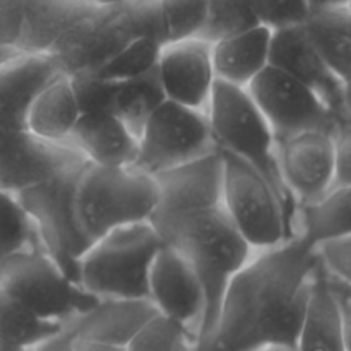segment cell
<instances>
[{
	"label": "cell",
	"instance_id": "1",
	"mask_svg": "<svg viewBox=\"0 0 351 351\" xmlns=\"http://www.w3.org/2000/svg\"><path fill=\"white\" fill-rule=\"evenodd\" d=\"M160 199L149 223L161 243L191 263L206 291V315L195 351L215 335L223 293L233 274L252 257L221 201L219 153L156 177Z\"/></svg>",
	"mask_w": 351,
	"mask_h": 351
},
{
	"label": "cell",
	"instance_id": "2",
	"mask_svg": "<svg viewBox=\"0 0 351 351\" xmlns=\"http://www.w3.org/2000/svg\"><path fill=\"white\" fill-rule=\"evenodd\" d=\"M315 269L314 247L298 237L254 252L226 285L206 351L295 350Z\"/></svg>",
	"mask_w": 351,
	"mask_h": 351
},
{
	"label": "cell",
	"instance_id": "3",
	"mask_svg": "<svg viewBox=\"0 0 351 351\" xmlns=\"http://www.w3.org/2000/svg\"><path fill=\"white\" fill-rule=\"evenodd\" d=\"M160 199L156 177L136 167H99L86 161L74 185V211L91 245L112 230L149 221Z\"/></svg>",
	"mask_w": 351,
	"mask_h": 351
},
{
	"label": "cell",
	"instance_id": "4",
	"mask_svg": "<svg viewBox=\"0 0 351 351\" xmlns=\"http://www.w3.org/2000/svg\"><path fill=\"white\" fill-rule=\"evenodd\" d=\"M137 36L161 41L156 0H132L115 7L89 5L48 53L65 74H91Z\"/></svg>",
	"mask_w": 351,
	"mask_h": 351
},
{
	"label": "cell",
	"instance_id": "5",
	"mask_svg": "<svg viewBox=\"0 0 351 351\" xmlns=\"http://www.w3.org/2000/svg\"><path fill=\"white\" fill-rule=\"evenodd\" d=\"M161 245L149 221L112 230L84 250L77 283L98 300H147V276Z\"/></svg>",
	"mask_w": 351,
	"mask_h": 351
},
{
	"label": "cell",
	"instance_id": "6",
	"mask_svg": "<svg viewBox=\"0 0 351 351\" xmlns=\"http://www.w3.org/2000/svg\"><path fill=\"white\" fill-rule=\"evenodd\" d=\"M208 120L216 147L249 163L269 182L283 204L288 221L295 204L278 170L276 137L247 89L216 81Z\"/></svg>",
	"mask_w": 351,
	"mask_h": 351
},
{
	"label": "cell",
	"instance_id": "7",
	"mask_svg": "<svg viewBox=\"0 0 351 351\" xmlns=\"http://www.w3.org/2000/svg\"><path fill=\"white\" fill-rule=\"evenodd\" d=\"M218 153L223 206L252 252L290 239L285 208L269 182L240 158L221 149Z\"/></svg>",
	"mask_w": 351,
	"mask_h": 351
},
{
	"label": "cell",
	"instance_id": "8",
	"mask_svg": "<svg viewBox=\"0 0 351 351\" xmlns=\"http://www.w3.org/2000/svg\"><path fill=\"white\" fill-rule=\"evenodd\" d=\"M0 288L45 321L67 324L91 311L98 298L69 278L41 247L0 266Z\"/></svg>",
	"mask_w": 351,
	"mask_h": 351
},
{
	"label": "cell",
	"instance_id": "9",
	"mask_svg": "<svg viewBox=\"0 0 351 351\" xmlns=\"http://www.w3.org/2000/svg\"><path fill=\"white\" fill-rule=\"evenodd\" d=\"M216 147L208 113L165 99L144 123L137 137L132 167L151 177L209 156Z\"/></svg>",
	"mask_w": 351,
	"mask_h": 351
},
{
	"label": "cell",
	"instance_id": "10",
	"mask_svg": "<svg viewBox=\"0 0 351 351\" xmlns=\"http://www.w3.org/2000/svg\"><path fill=\"white\" fill-rule=\"evenodd\" d=\"M84 163L16 194L33 221L41 249L75 283L79 259L89 247L74 211V185Z\"/></svg>",
	"mask_w": 351,
	"mask_h": 351
},
{
	"label": "cell",
	"instance_id": "11",
	"mask_svg": "<svg viewBox=\"0 0 351 351\" xmlns=\"http://www.w3.org/2000/svg\"><path fill=\"white\" fill-rule=\"evenodd\" d=\"M245 89L276 139L304 130L338 134L351 129V123L341 122L312 89L273 65H267Z\"/></svg>",
	"mask_w": 351,
	"mask_h": 351
},
{
	"label": "cell",
	"instance_id": "12",
	"mask_svg": "<svg viewBox=\"0 0 351 351\" xmlns=\"http://www.w3.org/2000/svg\"><path fill=\"white\" fill-rule=\"evenodd\" d=\"M147 300L161 315L180 326L195 346L206 315V291L191 263L167 245H161L151 264Z\"/></svg>",
	"mask_w": 351,
	"mask_h": 351
},
{
	"label": "cell",
	"instance_id": "13",
	"mask_svg": "<svg viewBox=\"0 0 351 351\" xmlns=\"http://www.w3.org/2000/svg\"><path fill=\"white\" fill-rule=\"evenodd\" d=\"M338 134L304 130L276 139L278 170L293 204L314 201L335 187Z\"/></svg>",
	"mask_w": 351,
	"mask_h": 351
},
{
	"label": "cell",
	"instance_id": "14",
	"mask_svg": "<svg viewBox=\"0 0 351 351\" xmlns=\"http://www.w3.org/2000/svg\"><path fill=\"white\" fill-rule=\"evenodd\" d=\"M84 161L69 144L40 139L26 129L0 134V187L12 194L51 180Z\"/></svg>",
	"mask_w": 351,
	"mask_h": 351
},
{
	"label": "cell",
	"instance_id": "15",
	"mask_svg": "<svg viewBox=\"0 0 351 351\" xmlns=\"http://www.w3.org/2000/svg\"><path fill=\"white\" fill-rule=\"evenodd\" d=\"M269 65L307 86L341 122L351 123L350 84L339 79L326 64L305 36L302 26L273 31Z\"/></svg>",
	"mask_w": 351,
	"mask_h": 351
},
{
	"label": "cell",
	"instance_id": "16",
	"mask_svg": "<svg viewBox=\"0 0 351 351\" xmlns=\"http://www.w3.org/2000/svg\"><path fill=\"white\" fill-rule=\"evenodd\" d=\"M156 75L165 99L208 113L216 84L211 41L187 38L161 47Z\"/></svg>",
	"mask_w": 351,
	"mask_h": 351
},
{
	"label": "cell",
	"instance_id": "17",
	"mask_svg": "<svg viewBox=\"0 0 351 351\" xmlns=\"http://www.w3.org/2000/svg\"><path fill=\"white\" fill-rule=\"evenodd\" d=\"M67 144L99 167H130L137 154V137L108 110L82 112Z\"/></svg>",
	"mask_w": 351,
	"mask_h": 351
},
{
	"label": "cell",
	"instance_id": "18",
	"mask_svg": "<svg viewBox=\"0 0 351 351\" xmlns=\"http://www.w3.org/2000/svg\"><path fill=\"white\" fill-rule=\"evenodd\" d=\"M60 72L50 53H21L0 67V119L7 129H24V119L38 93Z\"/></svg>",
	"mask_w": 351,
	"mask_h": 351
},
{
	"label": "cell",
	"instance_id": "19",
	"mask_svg": "<svg viewBox=\"0 0 351 351\" xmlns=\"http://www.w3.org/2000/svg\"><path fill=\"white\" fill-rule=\"evenodd\" d=\"M158 314L149 300H99L91 311L65 326L77 341L125 348L134 335Z\"/></svg>",
	"mask_w": 351,
	"mask_h": 351
},
{
	"label": "cell",
	"instance_id": "20",
	"mask_svg": "<svg viewBox=\"0 0 351 351\" xmlns=\"http://www.w3.org/2000/svg\"><path fill=\"white\" fill-rule=\"evenodd\" d=\"M273 31L263 24L219 38L211 43L216 79L226 84L247 88L269 65Z\"/></svg>",
	"mask_w": 351,
	"mask_h": 351
},
{
	"label": "cell",
	"instance_id": "21",
	"mask_svg": "<svg viewBox=\"0 0 351 351\" xmlns=\"http://www.w3.org/2000/svg\"><path fill=\"white\" fill-rule=\"evenodd\" d=\"M295 351H350V319L343 315L319 266Z\"/></svg>",
	"mask_w": 351,
	"mask_h": 351
},
{
	"label": "cell",
	"instance_id": "22",
	"mask_svg": "<svg viewBox=\"0 0 351 351\" xmlns=\"http://www.w3.org/2000/svg\"><path fill=\"white\" fill-rule=\"evenodd\" d=\"M81 113L74 81L60 72L33 99L24 119V129L40 139L67 144Z\"/></svg>",
	"mask_w": 351,
	"mask_h": 351
},
{
	"label": "cell",
	"instance_id": "23",
	"mask_svg": "<svg viewBox=\"0 0 351 351\" xmlns=\"http://www.w3.org/2000/svg\"><path fill=\"white\" fill-rule=\"evenodd\" d=\"M288 232L311 247L351 235V187H332L314 201L295 204Z\"/></svg>",
	"mask_w": 351,
	"mask_h": 351
},
{
	"label": "cell",
	"instance_id": "24",
	"mask_svg": "<svg viewBox=\"0 0 351 351\" xmlns=\"http://www.w3.org/2000/svg\"><path fill=\"white\" fill-rule=\"evenodd\" d=\"M305 36L339 79L351 77V5L311 9L302 24Z\"/></svg>",
	"mask_w": 351,
	"mask_h": 351
},
{
	"label": "cell",
	"instance_id": "25",
	"mask_svg": "<svg viewBox=\"0 0 351 351\" xmlns=\"http://www.w3.org/2000/svg\"><path fill=\"white\" fill-rule=\"evenodd\" d=\"M88 7L81 0H26L21 50L48 53L60 34Z\"/></svg>",
	"mask_w": 351,
	"mask_h": 351
},
{
	"label": "cell",
	"instance_id": "26",
	"mask_svg": "<svg viewBox=\"0 0 351 351\" xmlns=\"http://www.w3.org/2000/svg\"><path fill=\"white\" fill-rule=\"evenodd\" d=\"M163 101V89L154 69L144 77L115 82L108 110L129 127L134 136L139 137L146 120Z\"/></svg>",
	"mask_w": 351,
	"mask_h": 351
},
{
	"label": "cell",
	"instance_id": "27",
	"mask_svg": "<svg viewBox=\"0 0 351 351\" xmlns=\"http://www.w3.org/2000/svg\"><path fill=\"white\" fill-rule=\"evenodd\" d=\"M65 324L45 321L0 288V341L34 348Z\"/></svg>",
	"mask_w": 351,
	"mask_h": 351
},
{
	"label": "cell",
	"instance_id": "28",
	"mask_svg": "<svg viewBox=\"0 0 351 351\" xmlns=\"http://www.w3.org/2000/svg\"><path fill=\"white\" fill-rule=\"evenodd\" d=\"M161 47L163 43L156 38L137 36L91 74L108 82H125L144 77L156 69Z\"/></svg>",
	"mask_w": 351,
	"mask_h": 351
},
{
	"label": "cell",
	"instance_id": "29",
	"mask_svg": "<svg viewBox=\"0 0 351 351\" xmlns=\"http://www.w3.org/2000/svg\"><path fill=\"white\" fill-rule=\"evenodd\" d=\"M40 245L33 221L16 194L0 187V266L10 257Z\"/></svg>",
	"mask_w": 351,
	"mask_h": 351
},
{
	"label": "cell",
	"instance_id": "30",
	"mask_svg": "<svg viewBox=\"0 0 351 351\" xmlns=\"http://www.w3.org/2000/svg\"><path fill=\"white\" fill-rule=\"evenodd\" d=\"M211 0H156L161 43L187 40L201 34Z\"/></svg>",
	"mask_w": 351,
	"mask_h": 351
},
{
	"label": "cell",
	"instance_id": "31",
	"mask_svg": "<svg viewBox=\"0 0 351 351\" xmlns=\"http://www.w3.org/2000/svg\"><path fill=\"white\" fill-rule=\"evenodd\" d=\"M257 19L252 10V0H211L208 19L199 38L216 41L219 38L240 33L256 26Z\"/></svg>",
	"mask_w": 351,
	"mask_h": 351
},
{
	"label": "cell",
	"instance_id": "32",
	"mask_svg": "<svg viewBox=\"0 0 351 351\" xmlns=\"http://www.w3.org/2000/svg\"><path fill=\"white\" fill-rule=\"evenodd\" d=\"M184 339L187 338L180 326L158 314L134 335L127 343L125 351H175Z\"/></svg>",
	"mask_w": 351,
	"mask_h": 351
},
{
	"label": "cell",
	"instance_id": "33",
	"mask_svg": "<svg viewBox=\"0 0 351 351\" xmlns=\"http://www.w3.org/2000/svg\"><path fill=\"white\" fill-rule=\"evenodd\" d=\"M252 10L257 23L278 31L302 26L311 7L307 0H252Z\"/></svg>",
	"mask_w": 351,
	"mask_h": 351
},
{
	"label": "cell",
	"instance_id": "34",
	"mask_svg": "<svg viewBox=\"0 0 351 351\" xmlns=\"http://www.w3.org/2000/svg\"><path fill=\"white\" fill-rule=\"evenodd\" d=\"M314 254L326 276L351 281V235L324 240L314 247Z\"/></svg>",
	"mask_w": 351,
	"mask_h": 351
},
{
	"label": "cell",
	"instance_id": "35",
	"mask_svg": "<svg viewBox=\"0 0 351 351\" xmlns=\"http://www.w3.org/2000/svg\"><path fill=\"white\" fill-rule=\"evenodd\" d=\"M26 0H0V45L21 50Z\"/></svg>",
	"mask_w": 351,
	"mask_h": 351
},
{
	"label": "cell",
	"instance_id": "36",
	"mask_svg": "<svg viewBox=\"0 0 351 351\" xmlns=\"http://www.w3.org/2000/svg\"><path fill=\"white\" fill-rule=\"evenodd\" d=\"M33 351H75V338L71 329L64 326L62 331L41 341L40 345L34 346Z\"/></svg>",
	"mask_w": 351,
	"mask_h": 351
},
{
	"label": "cell",
	"instance_id": "37",
	"mask_svg": "<svg viewBox=\"0 0 351 351\" xmlns=\"http://www.w3.org/2000/svg\"><path fill=\"white\" fill-rule=\"evenodd\" d=\"M75 351H125V348H119V346H108V345H99V343L77 341V339H75Z\"/></svg>",
	"mask_w": 351,
	"mask_h": 351
},
{
	"label": "cell",
	"instance_id": "38",
	"mask_svg": "<svg viewBox=\"0 0 351 351\" xmlns=\"http://www.w3.org/2000/svg\"><path fill=\"white\" fill-rule=\"evenodd\" d=\"M311 9H332V7H350L351 0H307Z\"/></svg>",
	"mask_w": 351,
	"mask_h": 351
},
{
	"label": "cell",
	"instance_id": "39",
	"mask_svg": "<svg viewBox=\"0 0 351 351\" xmlns=\"http://www.w3.org/2000/svg\"><path fill=\"white\" fill-rule=\"evenodd\" d=\"M81 2L88 3V5L93 7H115L122 5V3L132 2V0H81Z\"/></svg>",
	"mask_w": 351,
	"mask_h": 351
},
{
	"label": "cell",
	"instance_id": "40",
	"mask_svg": "<svg viewBox=\"0 0 351 351\" xmlns=\"http://www.w3.org/2000/svg\"><path fill=\"white\" fill-rule=\"evenodd\" d=\"M0 351H33V348L12 345V343H7V341H0Z\"/></svg>",
	"mask_w": 351,
	"mask_h": 351
},
{
	"label": "cell",
	"instance_id": "41",
	"mask_svg": "<svg viewBox=\"0 0 351 351\" xmlns=\"http://www.w3.org/2000/svg\"><path fill=\"white\" fill-rule=\"evenodd\" d=\"M175 351H195V348L189 339H184V341L178 343V346L175 348Z\"/></svg>",
	"mask_w": 351,
	"mask_h": 351
},
{
	"label": "cell",
	"instance_id": "42",
	"mask_svg": "<svg viewBox=\"0 0 351 351\" xmlns=\"http://www.w3.org/2000/svg\"><path fill=\"white\" fill-rule=\"evenodd\" d=\"M254 351H295L293 348H285V346H266V348H259Z\"/></svg>",
	"mask_w": 351,
	"mask_h": 351
},
{
	"label": "cell",
	"instance_id": "43",
	"mask_svg": "<svg viewBox=\"0 0 351 351\" xmlns=\"http://www.w3.org/2000/svg\"><path fill=\"white\" fill-rule=\"evenodd\" d=\"M5 130H12V129H7L5 123H3V120L0 119V134H3V132H5Z\"/></svg>",
	"mask_w": 351,
	"mask_h": 351
}]
</instances>
